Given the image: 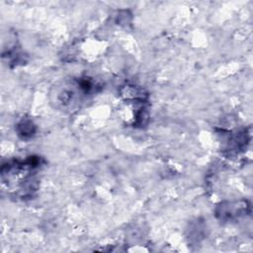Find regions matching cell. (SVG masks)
Instances as JSON below:
<instances>
[{"label":"cell","mask_w":253,"mask_h":253,"mask_svg":"<svg viewBox=\"0 0 253 253\" xmlns=\"http://www.w3.org/2000/svg\"><path fill=\"white\" fill-rule=\"evenodd\" d=\"M95 84L87 79H70L56 84L50 93L51 103L63 111H73L95 91Z\"/></svg>","instance_id":"cell-1"},{"label":"cell","mask_w":253,"mask_h":253,"mask_svg":"<svg viewBox=\"0 0 253 253\" xmlns=\"http://www.w3.org/2000/svg\"><path fill=\"white\" fill-rule=\"evenodd\" d=\"M19 128H21V130H19L20 135H23V137H27V136H31L33 135L34 131H35V126H33L32 122L30 121H23L19 126Z\"/></svg>","instance_id":"cell-2"}]
</instances>
